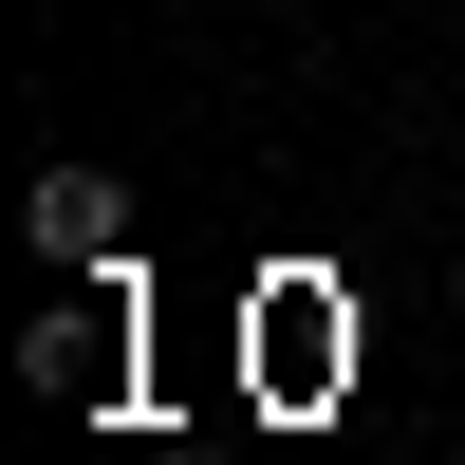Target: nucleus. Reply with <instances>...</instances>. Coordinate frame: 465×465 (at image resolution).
<instances>
[{"label": "nucleus", "mask_w": 465, "mask_h": 465, "mask_svg": "<svg viewBox=\"0 0 465 465\" xmlns=\"http://www.w3.org/2000/svg\"><path fill=\"white\" fill-rule=\"evenodd\" d=\"M37 261H74V280L112 261V168H37Z\"/></svg>", "instance_id": "nucleus-1"}]
</instances>
